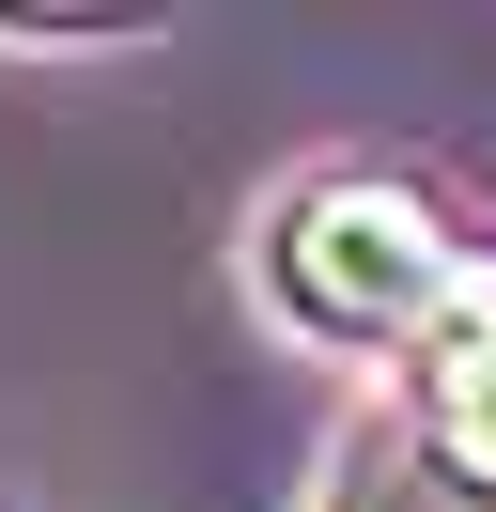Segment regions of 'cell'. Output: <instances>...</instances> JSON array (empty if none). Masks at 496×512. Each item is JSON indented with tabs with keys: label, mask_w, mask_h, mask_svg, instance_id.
Wrapping results in <instances>:
<instances>
[{
	"label": "cell",
	"mask_w": 496,
	"mask_h": 512,
	"mask_svg": "<svg viewBox=\"0 0 496 512\" xmlns=\"http://www.w3.org/2000/svg\"><path fill=\"white\" fill-rule=\"evenodd\" d=\"M465 280V233L434 218V187L403 171H310L279 187L264 218V311L295 342H341V357H403Z\"/></svg>",
	"instance_id": "cell-1"
},
{
	"label": "cell",
	"mask_w": 496,
	"mask_h": 512,
	"mask_svg": "<svg viewBox=\"0 0 496 512\" xmlns=\"http://www.w3.org/2000/svg\"><path fill=\"white\" fill-rule=\"evenodd\" d=\"M326 512H496V497H465L419 435H357V450L326 466Z\"/></svg>",
	"instance_id": "cell-2"
}]
</instances>
